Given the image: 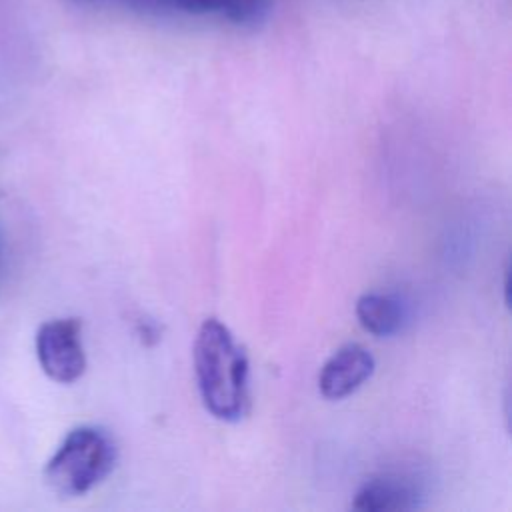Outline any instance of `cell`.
Masks as SVG:
<instances>
[{"label": "cell", "instance_id": "6da1fadb", "mask_svg": "<svg viewBox=\"0 0 512 512\" xmlns=\"http://www.w3.org/2000/svg\"><path fill=\"white\" fill-rule=\"evenodd\" d=\"M194 372L206 410L226 422L240 420L250 404L248 358L216 318L202 322L194 342Z\"/></svg>", "mask_w": 512, "mask_h": 512}, {"label": "cell", "instance_id": "7a4b0ae2", "mask_svg": "<svg viewBox=\"0 0 512 512\" xmlns=\"http://www.w3.org/2000/svg\"><path fill=\"white\" fill-rule=\"evenodd\" d=\"M116 446L110 434L96 426L72 430L48 460L44 478L62 496H80L100 484L114 468Z\"/></svg>", "mask_w": 512, "mask_h": 512}, {"label": "cell", "instance_id": "3957f363", "mask_svg": "<svg viewBox=\"0 0 512 512\" xmlns=\"http://www.w3.org/2000/svg\"><path fill=\"white\" fill-rule=\"evenodd\" d=\"M78 318H58L40 326L36 354L44 374L60 384L76 382L86 370Z\"/></svg>", "mask_w": 512, "mask_h": 512}, {"label": "cell", "instance_id": "277c9868", "mask_svg": "<svg viewBox=\"0 0 512 512\" xmlns=\"http://www.w3.org/2000/svg\"><path fill=\"white\" fill-rule=\"evenodd\" d=\"M374 372L372 354L360 344L336 350L320 368L318 388L328 400H342L356 392Z\"/></svg>", "mask_w": 512, "mask_h": 512}, {"label": "cell", "instance_id": "5b68a950", "mask_svg": "<svg viewBox=\"0 0 512 512\" xmlns=\"http://www.w3.org/2000/svg\"><path fill=\"white\" fill-rule=\"evenodd\" d=\"M422 492L416 480L402 474H382L366 480L354 494L352 508L362 512L420 508Z\"/></svg>", "mask_w": 512, "mask_h": 512}, {"label": "cell", "instance_id": "8992f818", "mask_svg": "<svg viewBox=\"0 0 512 512\" xmlns=\"http://www.w3.org/2000/svg\"><path fill=\"white\" fill-rule=\"evenodd\" d=\"M272 0H180V14L218 16L236 26H256L270 12Z\"/></svg>", "mask_w": 512, "mask_h": 512}, {"label": "cell", "instance_id": "52a82bcc", "mask_svg": "<svg viewBox=\"0 0 512 512\" xmlns=\"http://www.w3.org/2000/svg\"><path fill=\"white\" fill-rule=\"evenodd\" d=\"M356 318L366 332L374 336H392L402 328L406 312L396 296L370 292L358 298Z\"/></svg>", "mask_w": 512, "mask_h": 512}, {"label": "cell", "instance_id": "ba28073f", "mask_svg": "<svg viewBox=\"0 0 512 512\" xmlns=\"http://www.w3.org/2000/svg\"><path fill=\"white\" fill-rule=\"evenodd\" d=\"M86 8H118L142 16L180 14V0H70Z\"/></svg>", "mask_w": 512, "mask_h": 512}]
</instances>
